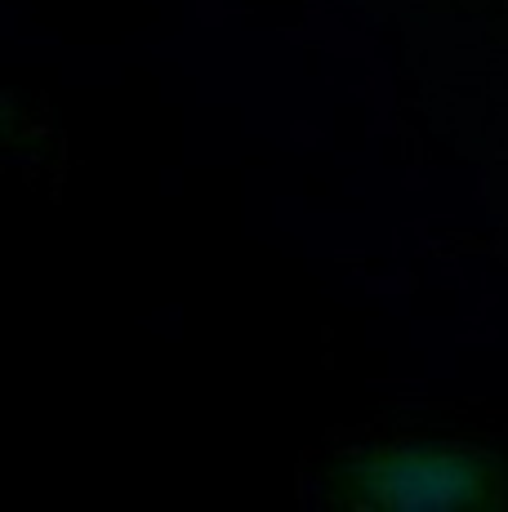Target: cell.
<instances>
[{
  "instance_id": "obj_1",
  "label": "cell",
  "mask_w": 508,
  "mask_h": 512,
  "mask_svg": "<svg viewBox=\"0 0 508 512\" xmlns=\"http://www.w3.org/2000/svg\"><path fill=\"white\" fill-rule=\"evenodd\" d=\"M326 490L348 508H500L508 464L473 441H397L339 459Z\"/></svg>"
}]
</instances>
